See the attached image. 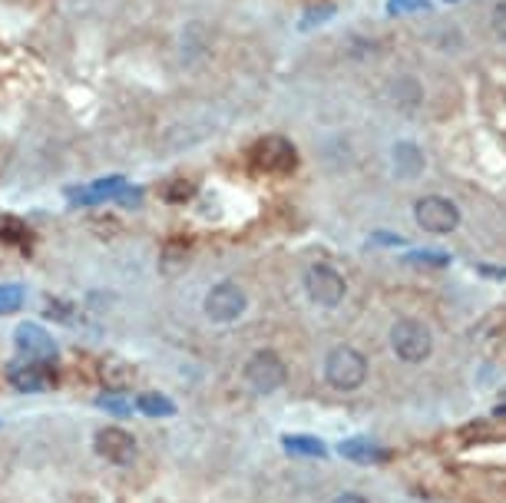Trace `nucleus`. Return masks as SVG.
<instances>
[{
  "label": "nucleus",
  "instance_id": "nucleus-1",
  "mask_svg": "<svg viewBox=\"0 0 506 503\" xmlns=\"http://www.w3.org/2000/svg\"><path fill=\"white\" fill-rule=\"evenodd\" d=\"M324 381L331 384L334 391H357L367 381V358L351 345H338V348L328 351V361H324Z\"/></svg>",
  "mask_w": 506,
  "mask_h": 503
},
{
  "label": "nucleus",
  "instance_id": "nucleus-2",
  "mask_svg": "<svg viewBox=\"0 0 506 503\" xmlns=\"http://www.w3.org/2000/svg\"><path fill=\"white\" fill-rule=\"evenodd\" d=\"M248 166L265 175H292L298 166V149L285 136H262L248 149Z\"/></svg>",
  "mask_w": 506,
  "mask_h": 503
},
{
  "label": "nucleus",
  "instance_id": "nucleus-3",
  "mask_svg": "<svg viewBox=\"0 0 506 503\" xmlns=\"http://www.w3.org/2000/svg\"><path fill=\"white\" fill-rule=\"evenodd\" d=\"M391 348L407 364H424L430 358V351H434V335H430V328H427L424 321L401 319L391 328Z\"/></svg>",
  "mask_w": 506,
  "mask_h": 503
},
{
  "label": "nucleus",
  "instance_id": "nucleus-4",
  "mask_svg": "<svg viewBox=\"0 0 506 503\" xmlns=\"http://www.w3.org/2000/svg\"><path fill=\"white\" fill-rule=\"evenodd\" d=\"M345 278L334 265L328 262H314L308 272H304V295L312 298V305L318 309H338L345 301Z\"/></svg>",
  "mask_w": 506,
  "mask_h": 503
},
{
  "label": "nucleus",
  "instance_id": "nucleus-5",
  "mask_svg": "<svg viewBox=\"0 0 506 503\" xmlns=\"http://www.w3.org/2000/svg\"><path fill=\"white\" fill-rule=\"evenodd\" d=\"M245 384L255 394H275L288 384V364L275 351H255L245 364Z\"/></svg>",
  "mask_w": 506,
  "mask_h": 503
},
{
  "label": "nucleus",
  "instance_id": "nucleus-6",
  "mask_svg": "<svg viewBox=\"0 0 506 503\" xmlns=\"http://www.w3.org/2000/svg\"><path fill=\"white\" fill-rule=\"evenodd\" d=\"M245 309H248V295H245L242 285H235V282H219V285H212L203 301L205 319L212 321V325H232L235 319H242Z\"/></svg>",
  "mask_w": 506,
  "mask_h": 503
},
{
  "label": "nucleus",
  "instance_id": "nucleus-7",
  "mask_svg": "<svg viewBox=\"0 0 506 503\" xmlns=\"http://www.w3.org/2000/svg\"><path fill=\"white\" fill-rule=\"evenodd\" d=\"M414 219L424 232L450 236V232H456V226H460V209H456L450 199H444V195H424V199H417Z\"/></svg>",
  "mask_w": 506,
  "mask_h": 503
},
{
  "label": "nucleus",
  "instance_id": "nucleus-8",
  "mask_svg": "<svg viewBox=\"0 0 506 503\" xmlns=\"http://www.w3.org/2000/svg\"><path fill=\"white\" fill-rule=\"evenodd\" d=\"M93 451L106 463L126 467V463L136 461L140 447H136V437H132L130 431H122V427H100L96 437H93Z\"/></svg>",
  "mask_w": 506,
  "mask_h": 503
},
{
  "label": "nucleus",
  "instance_id": "nucleus-9",
  "mask_svg": "<svg viewBox=\"0 0 506 503\" xmlns=\"http://www.w3.org/2000/svg\"><path fill=\"white\" fill-rule=\"evenodd\" d=\"M14 345H17L21 355L33 358L37 364H41V361L43 364H53L57 355H60L57 341L50 338V331H43L37 321H23V325H17V331H14Z\"/></svg>",
  "mask_w": 506,
  "mask_h": 503
},
{
  "label": "nucleus",
  "instance_id": "nucleus-10",
  "mask_svg": "<svg viewBox=\"0 0 506 503\" xmlns=\"http://www.w3.org/2000/svg\"><path fill=\"white\" fill-rule=\"evenodd\" d=\"M122 189H126V179H122V175H110V179H96V183H90V185H70V189H67V199L77 202V206H93V202L116 199Z\"/></svg>",
  "mask_w": 506,
  "mask_h": 503
},
{
  "label": "nucleus",
  "instance_id": "nucleus-11",
  "mask_svg": "<svg viewBox=\"0 0 506 503\" xmlns=\"http://www.w3.org/2000/svg\"><path fill=\"white\" fill-rule=\"evenodd\" d=\"M391 166H394V173L401 175V179H417V175L424 173L427 159H424V153H420V146L401 139V143H394V149H391Z\"/></svg>",
  "mask_w": 506,
  "mask_h": 503
},
{
  "label": "nucleus",
  "instance_id": "nucleus-12",
  "mask_svg": "<svg viewBox=\"0 0 506 503\" xmlns=\"http://www.w3.org/2000/svg\"><path fill=\"white\" fill-rule=\"evenodd\" d=\"M7 381H11L14 391L21 394H37V391L50 388V374L33 361V364H11L7 368Z\"/></svg>",
  "mask_w": 506,
  "mask_h": 503
},
{
  "label": "nucleus",
  "instance_id": "nucleus-13",
  "mask_svg": "<svg viewBox=\"0 0 506 503\" xmlns=\"http://www.w3.org/2000/svg\"><path fill=\"white\" fill-rule=\"evenodd\" d=\"M338 454H341L345 461H351V463H365V467H371V463H384L387 457H391V451H387V447H381V444H375V441H367V437L341 441V444H338Z\"/></svg>",
  "mask_w": 506,
  "mask_h": 503
},
{
  "label": "nucleus",
  "instance_id": "nucleus-14",
  "mask_svg": "<svg viewBox=\"0 0 506 503\" xmlns=\"http://www.w3.org/2000/svg\"><path fill=\"white\" fill-rule=\"evenodd\" d=\"M387 100H391L401 113H411V110H417L420 100H424V86H420L414 76H397V80L387 83Z\"/></svg>",
  "mask_w": 506,
  "mask_h": 503
},
{
  "label": "nucleus",
  "instance_id": "nucleus-15",
  "mask_svg": "<svg viewBox=\"0 0 506 503\" xmlns=\"http://www.w3.org/2000/svg\"><path fill=\"white\" fill-rule=\"evenodd\" d=\"M282 447L288 454H294V457H318V461L328 457V447L318 437H312V434H285Z\"/></svg>",
  "mask_w": 506,
  "mask_h": 503
},
{
  "label": "nucleus",
  "instance_id": "nucleus-16",
  "mask_svg": "<svg viewBox=\"0 0 506 503\" xmlns=\"http://www.w3.org/2000/svg\"><path fill=\"white\" fill-rule=\"evenodd\" d=\"M189 258H193L189 242H169V246L162 248V258H159L162 275H179V272L189 265Z\"/></svg>",
  "mask_w": 506,
  "mask_h": 503
},
{
  "label": "nucleus",
  "instance_id": "nucleus-17",
  "mask_svg": "<svg viewBox=\"0 0 506 503\" xmlns=\"http://www.w3.org/2000/svg\"><path fill=\"white\" fill-rule=\"evenodd\" d=\"M136 408H140L142 414H149V418H173L176 400H169L166 394H156V391H146V394L136 400Z\"/></svg>",
  "mask_w": 506,
  "mask_h": 503
},
{
  "label": "nucleus",
  "instance_id": "nucleus-18",
  "mask_svg": "<svg viewBox=\"0 0 506 503\" xmlns=\"http://www.w3.org/2000/svg\"><path fill=\"white\" fill-rule=\"evenodd\" d=\"M162 199L166 202H189V199H195V185L185 183V179H176V183H169L162 189Z\"/></svg>",
  "mask_w": 506,
  "mask_h": 503
},
{
  "label": "nucleus",
  "instance_id": "nucleus-19",
  "mask_svg": "<svg viewBox=\"0 0 506 503\" xmlns=\"http://www.w3.org/2000/svg\"><path fill=\"white\" fill-rule=\"evenodd\" d=\"M23 305V288L21 285H0V315H11Z\"/></svg>",
  "mask_w": 506,
  "mask_h": 503
},
{
  "label": "nucleus",
  "instance_id": "nucleus-20",
  "mask_svg": "<svg viewBox=\"0 0 506 503\" xmlns=\"http://www.w3.org/2000/svg\"><path fill=\"white\" fill-rule=\"evenodd\" d=\"M407 262H420V265H447L450 256L434 252V248H417V252H407Z\"/></svg>",
  "mask_w": 506,
  "mask_h": 503
},
{
  "label": "nucleus",
  "instance_id": "nucleus-21",
  "mask_svg": "<svg viewBox=\"0 0 506 503\" xmlns=\"http://www.w3.org/2000/svg\"><path fill=\"white\" fill-rule=\"evenodd\" d=\"M96 408H103V411L106 414H132L130 411V400L126 398H116V394H100V398H96Z\"/></svg>",
  "mask_w": 506,
  "mask_h": 503
},
{
  "label": "nucleus",
  "instance_id": "nucleus-22",
  "mask_svg": "<svg viewBox=\"0 0 506 503\" xmlns=\"http://www.w3.org/2000/svg\"><path fill=\"white\" fill-rule=\"evenodd\" d=\"M490 27H493L496 40L506 43V0H496L493 13H490Z\"/></svg>",
  "mask_w": 506,
  "mask_h": 503
},
{
  "label": "nucleus",
  "instance_id": "nucleus-23",
  "mask_svg": "<svg viewBox=\"0 0 506 503\" xmlns=\"http://www.w3.org/2000/svg\"><path fill=\"white\" fill-rule=\"evenodd\" d=\"M328 17H334V7H314L312 17H304L298 27H302V31H308V27H314V23H324Z\"/></svg>",
  "mask_w": 506,
  "mask_h": 503
},
{
  "label": "nucleus",
  "instance_id": "nucleus-24",
  "mask_svg": "<svg viewBox=\"0 0 506 503\" xmlns=\"http://www.w3.org/2000/svg\"><path fill=\"white\" fill-rule=\"evenodd\" d=\"M331 503H367L361 493H341V497H334Z\"/></svg>",
  "mask_w": 506,
  "mask_h": 503
},
{
  "label": "nucleus",
  "instance_id": "nucleus-25",
  "mask_svg": "<svg viewBox=\"0 0 506 503\" xmlns=\"http://www.w3.org/2000/svg\"><path fill=\"white\" fill-rule=\"evenodd\" d=\"M480 275H503L506 278V268H493V265H476Z\"/></svg>",
  "mask_w": 506,
  "mask_h": 503
},
{
  "label": "nucleus",
  "instance_id": "nucleus-26",
  "mask_svg": "<svg viewBox=\"0 0 506 503\" xmlns=\"http://www.w3.org/2000/svg\"><path fill=\"white\" fill-rule=\"evenodd\" d=\"M371 242H384V246H401V238H397V236H375Z\"/></svg>",
  "mask_w": 506,
  "mask_h": 503
},
{
  "label": "nucleus",
  "instance_id": "nucleus-27",
  "mask_svg": "<svg viewBox=\"0 0 506 503\" xmlns=\"http://www.w3.org/2000/svg\"><path fill=\"white\" fill-rule=\"evenodd\" d=\"M500 404H503V408H506V391H503V400H500Z\"/></svg>",
  "mask_w": 506,
  "mask_h": 503
}]
</instances>
